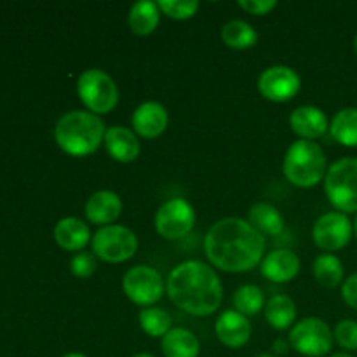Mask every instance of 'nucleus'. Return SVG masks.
<instances>
[{
  "instance_id": "f257e3e1",
  "label": "nucleus",
  "mask_w": 357,
  "mask_h": 357,
  "mask_svg": "<svg viewBox=\"0 0 357 357\" xmlns=\"http://www.w3.org/2000/svg\"><path fill=\"white\" fill-rule=\"evenodd\" d=\"M265 237L248 220L222 218L211 225L204 237V253L209 264L229 274L253 271L261 264Z\"/></svg>"
},
{
  "instance_id": "f03ea898",
  "label": "nucleus",
  "mask_w": 357,
  "mask_h": 357,
  "mask_svg": "<svg viewBox=\"0 0 357 357\" xmlns=\"http://www.w3.org/2000/svg\"><path fill=\"white\" fill-rule=\"evenodd\" d=\"M166 293L183 312L195 317L211 316L223 300V286L216 272L199 260L181 261L167 275Z\"/></svg>"
},
{
  "instance_id": "7ed1b4c3",
  "label": "nucleus",
  "mask_w": 357,
  "mask_h": 357,
  "mask_svg": "<svg viewBox=\"0 0 357 357\" xmlns=\"http://www.w3.org/2000/svg\"><path fill=\"white\" fill-rule=\"evenodd\" d=\"M103 121L89 110H72L59 117L54 126V139L59 149L72 157L93 155L105 139Z\"/></svg>"
},
{
  "instance_id": "20e7f679",
  "label": "nucleus",
  "mask_w": 357,
  "mask_h": 357,
  "mask_svg": "<svg viewBox=\"0 0 357 357\" xmlns=\"http://www.w3.org/2000/svg\"><path fill=\"white\" fill-rule=\"evenodd\" d=\"M326 155L319 143L296 139L286 150L282 173L286 180L298 188H312L326 176Z\"/></svg>"
},
{
  "instance_id": "39448f33",
  "label": "nucleus",
  "mask_w": 357,
  "mask_h": 357,
  "mask_svg": "<svg viewBox=\"0 0 357 357\" xmlns=\"http://www.w3.org/2000/svg\"><path fill=\"white\" fill-rule=\"evenodd\" d=\"M324 194L330 204L344 215L357 213V157H344L328 167Z\"/></svg>"
},
{
  "instance_id": "423d86ee",
  "label": "nucleus",
  "mask_w": 357,
  "mask_h": 357,
  "mask_svg": "<svg viewBox=\"0 0 357 357\" xmlns=\"http://www.w3.org/2000/svg\"><path fill=\"white\" fill-rule=\"evenodd\" d=\"M77 94L84 107L96 115L110 114L119 103V87L107 72L89 68L77 80Z\"/></svg>"
},
{
  "instance_id": "0eeeda50",
  "label": "nucleus",
  "mask_w": 357,
  "mask_h": 357,
  "mask_svg": "<svg viewBox=\"0 0 357 357\" xmlns=\"http://www.w3.org/2000/svg\"><path fill=\"white\" fill-rule=\"evenodd\" d=\"M93 255L107 264H122L131 260L138 251V237L124 225L100 227L91 239Z\"/></svg>"
},
{
  "instance_id": "6e6552de",
  "label": "nucleus",
  "mask_w": 357,
  "mask_h": 357,
  "mask_svg": "<svg viewBox=\"0 0 357 357\" xmlns=\"http://www.w3.org/2000/svg\"><path fill=\"white\" fill-rule=\"evenodd\" d=\"M291 349L305 357L330 356L335 337L331 328L321 317H303L293 324L288 335Z\"/></svg>"
},
{
  "instance_id": "1a4fd4ad",
  "label": "nucleus",
  "mask_w": 357,
  "mask_h": 357,
  "mask_svg": "<svg viewBox=\"0 0 357 357\" xmlns=\"http://www.w3.org/2000/svg\"><path fill=\"white\" fill-rule=\"evenodd\" d=\"M122 291L138 307H153L166 293L164 278L149 265H136L122 278Z\"/></svg>"
},
{
  "instance_id": "9d476101",
  "label": "nucleus",
  "mask_w": 357,
  "mask_h": 357,
  "mask_svg": "<svg viewBox=\"0 0 357 357\" xmlns=\"http://www.w3.org/2000/svg\"><path fill=\"white\" fill-rule=\"evenodd\" d=\"M153 222H155L157 234L162 239H183L192 232L195 225V209L183 197L167 199L159 206Z\"/></svg>"
},
{
  "instance_id": "9b49d317",
  "label": "nucleus",
  "mask_w": 357,
  "mask_h": 357,
  "mask_svg": "<svg viewBox=\"0 0 357 357\" xmlns=\"http://www.w3.org/2000/svg\"><path fill=\"white\" fill-rule=\"evenodd\" d=\"M258 93L274 103H286L300 93L302 79L291 66L274 65L265 68L258 77Z\"/></svg>"
},
{
  "instance_id": "f8f14e48",
  "label": "nucleus",
  "mask_w": 357,
  "mask_h": 357,
  "mask_svg": "<svg viewBox=\"0 0 357 357\" xmlns=\"http://www.w3.org/2000/svg\"><path fill=\"white\" fill-rule=\"evenodd\" d=\"M354 225L347 215L330 211L321 215L312 227V241L323 251L344 250L352 239Z\"/></svg>"
},
{
  "instance_id": "ddd939ff",
  "label": "nucleus",
  "mask_w": 357,
  "mask_h": 357,
  "mask_svg": "<svg viewBox=\"0 0 357 357\" xmlns=\"http://www.w3.org/2000/svg\"><path fill=\"white\" fill-rule=\"evenodd\" d=\"M169 124V114L159 101H143L135 108L131 115L132 131L139 138H159Z\"/></svg>"
},
{
  "instance_id": "4468645a",
  "label": "nucleus",
  "mask_w": 357,
  "mask_h": 357,
  "mask_svg": "<svg viewBox=\"0 0 357 357\" xmlns=\"http://www.w3.org/2000/svg\"><path fill=\"white\" fill-rule=\"evenodd\" d=\"M251 323L236 309L223 310L215 323V333L220 344L229 349H241L250 342Z\"/></svg>"
},
{
  "instance_id": "2eb2a0df",
  "label": "nucleus",
  "mask_w": 357,
  "mask_h": 357,
  "mask_svg": "<svg viewBox=\"0 0 357 357\" xmlns=\"http://www.w3.org/2000/svg\"><path fill=\"white\" fill-rule=\"evenodd\" d=\"M300 258L295 251L288 248H279V250L268 251L260 264V272L268 281L284 284L293 281L300 272Z\"/></svg>"
},
{
  "instance_id": "dca6fc26",
  "label": "nucleus",
  "mask_w": 357,
  "mask_h": 357,
  "mask_svg": "<svg viewBox=\"0 0 357 357\" xmlns=\"http://www.w3.org/2000/svg\"><path fill=\"white\" fill-rule=\"evenodd\" d=\"M289 128L302 139L314 142L330 131V121L319 107L302 105V107H296L289 115Z\"/></svg>"
},
{
  "instance_id": "f3484780",
  "label": "nucleus",
  "mask_w": 357,
  "mask_h": 357,
  "mask_svg": "<svg viewBox=\"0 0 357 357\" xmlns=\"http://www.w3.org/2000/svg\"><path fill=\"white\" fill-rule=\"evenodd\" d=\"M103 145L107 153L117 162H132L138 159L142 143H139L138 135L132 129L124 128V126H112L105 132Z\"/></svg>"
},
{
  "instance_id": "a211bd4d",
  "label": "nucleus",
  "mask_w": 357,
  "mask_h": 357,
  "mask_svg": "<svg viewBox=\"0 0 357 357\" xmlns=\"http://www.w3.org/2000/svg\"><path fill=\"white\" fill-rule=\"evenodd\" d=\"M86 218L100 227L114 225L122 213V199L114 190H98L86 201Z\"/></svg>"
},
{
  "instance_id": "6ab92c4d",
  "label": "nucleus",
  "mask_w": 357,
  "mask_h": 357,
  "mask_svg": "<svg viewBox=\"0 0 357 357\" xmlns=\"http://www.w3.org/2000/svg\"><path fill=\"white\" fill-rule=\"evenodd\" d=\"M93 236L82 220L77 216H66L61 218L54 227V241L59 248L65 251H82L91 243Z\"/></svg>"
},
{
  "instance_id": "aec40b11",
  "label": "nucleus",
  "mask_w": 357,
  "mask_h": 357,
  "mask_svg": "<svg viewBox=\"0 0 357 357\" xmlns=\"http://www.w3.org/2000/svg\"><path fill=\"white\" fill-rule=\"evenodd\" d=\"M160 351L164 357H199L201 342L187 328H171L160 338Z\"/></svg>"
},
{
  "instance_id": "412c9836",
  "label": "nucleus",
  "mask_w": 357,
  "mask_h": 357,
  "mask_svg": "<svg viewBox=\"0 0 357 357\" xmlns=\"http://www.w3.org/2000/svg\"><path fill=\"white\" fill-rule=\"evenodd\" d=\"M248 222L261 236L278 237L284 230V218L274 204L257 202L248 209Z\"/></svg>"
},
{
  "instance_id": "4be33fe9",
  "label": "nucleus",
  "mask_w": 357,
  "mask_h": 357,
  "mask_svg": "<svg viewBox=\"0 0 357 357\" xmlns=\"http://www.w3.org/2000/svg\"><path fill=\"white\" fill-rule=\"evenodd\" d=\"M160 14L162 13H160L157 2H152V0H139V2H135L128 14L129 28H131V31L135 35L146 37V35L153 33L155 28L159 26Z\"/></svg>"
},
{
  "instance_id": "5701e85b",
  "label": "nucleus",
  "mask_w": 357,
  "mask_h": 357,
  "mask_svg": "<svg viewBox=\"0 0 357 357\" xmlns=\"http://www.w3.org/2000/svg\"><path fill=\"white\" fill-rule=\"evenodd\" d=\"M264 314L267 323L279 331L293 328V324L296 323L295 302L288 295H281V293L268 298V302L265 303Z\"/></svg>"
},
{
  "instance_id": "b1692460",
  "label": "nucleus",
  "mask_w": 357,
  "mask_h": 357,
  "mask_svg": "<svg viewBox=\"0 0 357 357\" xmlns=\"http://www.w3.org/2000/svg\"><path fill=\"white\" fill-rule=\"evenodd\" d=\"M331 138L342 146H357V108L347 107L338 110L330 122Z\"/></svg>"
},
{
  "instance_id": "393cba45",
  "label": "nucleus",
  "mask_w": 357,
  "mask_h": 357,
  "mask_svg": "<svg viewBox=\"0 0 357 357\" xmlns=\"http://www.w3.org/2000/svg\"><path fill=\"white\" fill-rule=\"evenodd\" d=\"M312 272L316 281L328 289L337 288L345 281L344 265H342L340 258L335 257L333 253H323L316 257L312 264Z\"/></svg>"
},
{
  "instance_id": "a878e982",
  "label": "nucleus",
  "mask_w": 357,
  "mask_h": 357,
  "mask_svg": "<svg viewBox=\"0 0 357 357\" xmlns=\"http://www.w3.org/2000/svg\"><path fill=\"white\" fill-rule=\"evenodd\" d=\"M222 40L229 47L243 51V49L253 47L258 42V33L248 21L230 20L222 26Z\"/></svg>"
},
{
  "instance_id": "bb28decb",
  "label": "nucleus",
  "mask_w": 357,
  "mask_h": 357,
  "mask_svg": "<svg viewBox=\"0 0 357 357\" xmlns=\"http://www.w3.org/2000/svg\"><path fill=\"white\" fill-rule=\"evenodd\" d=\"M232 300L237 312L246 317L257 316L258 312H261L265 309L264 291L257 284H244L241 288H237Z\"/></svg>"
},
{
  "instance_id": "cd10ccee",
  "label": "nucleus",
  "mask_w": 357,
  "mask_h": 357,
  "mask_svg": "<svg viewBox=\"0 0 357 357\" xmlns=\"http://www.w3.org/2000/svg\"><path fill=\"white\" fill-rule=\"evenodd\" d=\"M139 326L149 337L162 338L171 330V316L160 307H145L139 310Z\"/></svg>"
},
{
  "instance_id": "c85d7f7f",
  "label": "nucleus",
  "mask_w": 357,
  "mask_h": 357,
  "mask_svg": "<svg viewBox=\"0 0 357 357\" xmlns=\"http://www.w3.org/2000/svg\"><path fill=\"white\" fill-rule=\"evenodd\" d=\"M160 13L166 14L171 20H190L199 10V0H159L157 2Z\"/></svg>"
},
{
  "instance_id": "c756f323",
  "label": "nucleus",
  "mask_w": 357,
  "mask_h": 357,
  "mask_svg": "<svg viewBox=\"0 0 357 357\" xmlns=\"http://www.w3.org/2000/svg\"><path fill=\"white\" fill-rule=\"evenodd\" d=\"M335 342L344 349L345 352L357 351V321L342 319L338 321L333 330Z\"/></svg>"
},
{
  "instance_id": "7c9ffc66",
  "label": "nucleus",
  "mask_w": 357,
  "mask_h": 357,
  "mask_svg": "<svg viewBox=\"0 0 357 357\" xmlns=\"http://www.w3.org/2000/svg\"><path fill=\"white\" fill-rule=\"evenodd\" d=\"M96 257L89 251H79L70 261V272L79 279H89L96 272Z\"/></svg>"
},
{
  "instance_id": "2f4dec72",
  "label": "nucleus",
  "mask_w": 357,
  "mask_h": 357,
  "mask_svg": "<svg viewBox=\"0 0 357 357\" xmlns=\"http://www.w3.org/2000/svg\"><path fill=\"white\" fill-rule=\"evenodd\" d=\"M239 7L255 16H265L278 7L275 0H239Z\"/></svg>"
},
{
  "instance_id": "473e14b6",
  "label": "nucleus",
  "mask_w": 357,
  "mask_h": 357,
  "mask_svg": "<svg viewBox=\"0 0 357 357\" xmlns=\"http://www.w3.org/2000/svg\"><path fill=\"white\" fill-rule=\"evenodd\" d=\"M342 300L347 303L351 309L357 310V272L349 275L342 284Z\"/></svg>"
},
{
  "instance_id": "72a5a7b5",
  "label": "nucleus",
  "mask_w": 357,
  "mask_h": 357,
  "mask_svg": "<svg viewBox=\"0 0 357 357\" xmlns=\"http://www.w3.org/2000/svg\"><path fill=\"white\" fill-rule=\"evenodd\" d=\"M288 349H291V345H289L288 340L278 338V340L274 342V351L278 352V354H286V352H288Z\"/></svg>"
},
{
  "instance_id": "f704fd0d",
  "label": "nucleus",
  "mask_w": 357,
  "mask_h": 357,
  "mask_svg": "<svg viewBox=\"0 0 357 357\" xmlns=\"http://www.w3.org/2000/svg\"><path fill=\"white\" fill-rule=\"evenodd\" d=\"M328 357H354V356H351L349 352H335V354H330Z\"/></svg>"
},
{
  "instance_id": "c9c22d12",
  "label": "nucleus",
  "mask_w": 357,
  "mask_h": 357,
  "mask_svg": "<svg viewBox=\"0 0 357 357\" xmlns=\"http://www.w3.org/2000/svg\"><path fill=\"white\" fill-rule=\"evenodd\" d=\"M61 357H87L86 354H80V352H68V354L61 356Z\"/></svg>"
},
{
  "instance_id": "e433bc0d",
  "label": "nucleus",
  "mask_w": 357,
  "mask_h": 357,
  "mask_svg": "<svg viewBox=\"0 0 357 357\" xmlns=\"http://www.w3.org/2000/svg\"><path fill=\"white\" fill-rule=\"evenodd\" d=\"M132 357H155V356L149 354V352H139V354H135Z\"/></svg>"
},
{
  "instance_id": "4c0bfd02",
  "label": "nucleus",
  "mask_w": 357,
  "mask_h": 357,
  "mask_svg": "<svg viewBox=\"0 0 357 357\" xmlns=\"http://www.w3.org/2000/svg\"><path fill=\"white\" fill-rule=\"evenodd\" d=\"M354 51H356V54H357V33H356V37H354Z\"/></svg>"
},
{
  "instance_id": "58836bf2",
  "label": "nucleus",
  "mask_w": 357,
  "mask_h": 357,
  "mask_svg": "<svg viewBox=\"0 0 357 357\" xmlns=\"http://www.w3.org/2000/svg\"><path fill=\"white\" fill-rule=\"evenodd\" d=\"M354 234H356V239H357V218H356V223H354Z\"/></svg>"
},
{
  "instance_id": "ea45409f",
  "label": "nucleus",
  "mask_w": 357,
  "mask_h": 357,
  "mask_svg": "<svg viewBox=\"0 0 357 357\" xmlns=\"http://www.w3.org/2000/svg\"><path fill=\"white\" fill-rule=\"evenodd\" d=\"M258 357H274V356H271V354H261V356H258Z\"/></svg>"
}]
</instances>
